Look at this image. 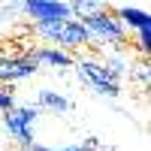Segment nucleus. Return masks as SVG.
<instances>
[{
	"label": "nucleus",
	"mask_w": 151,
	"mask_h": 151,
	"mask_svg": "<svg viewBox=\"0 0 151 151\" xmlns=\"http://www.w3.org/2000/svg\"><path fill=\"white\" fill-rule=\"evenodd\" d=\"M18 103H15V91L6 85H0V115H6V112H12Z\"/></svg>",
	"instance_id": "nucleus-12"
},
{
	"label": "nucleus",
	"mask_w": 151,
	"mask_h": 151,
	"mask_svg": "<svg viewBox=\"0 0 151 151\" xmlns=\"http://www.w3.org/2000/svg\"><path fill=\"white\" fill-rule=\"evenodd\" d=\"M106 9V3H100V0H76V3H70V15L79 21L85 15H94V12Z\"/></svg>",
	"instance_id": "nucleus-10"
},
{
	"label": "nucleus",
	"mask_w": 151,
	"mask_h": 151,
	"mask_svg": "<svg viewBox=\"0 0 151 151\" xmlns=\"http://www.w3.org/2000/svg\"><path fill=\"white\" fill-rule=\"evenodd\" d=\"M136 48H139L142 55H151V27L136 30Z\"/></svg>",
	"instance_id": "nucleus-13"
},
{
	"label": "nucleus",
	"mask_w": 151,
	"mask_h": 151,
	"mask_svg": "<svg viewBox=\"0 0 151 151\" xmlns=\"http://www.w3.org/2000/svg\"><path fill=\"white\" fill-rule=\"evenodd\" d=\"M73 67H76L79 82L88 85V88H94L100 97H118L121 94V82L103 67V60H97V58H79Z\"/></svg>",
	"instance_id": "nucleus-3"
},
{
	"label": "nucleus",
	"mask_w": 151,
	"mask_h": 151,
	"mask_svg": "<svg viewBox=\"0 0 151 151\" xmlns=\"http://www.w3.org/2000/svg\"><path fill=\"white\" fill-rule=\"evenodd\" d=\"M103 67H106V70H109L112 76H115L118 82H121V76H127V73H130V70H127L130 64H127V60H124V58H118V55H109V58L103 60Z\"/></svg>",
	"instance_id": "nucleus-11"
},
{
	"label": "nucleus",
	"mask_w": 151,
	"mask_h": 151,
	"mask_svg": "<svg viewBox=\"0 0 151 151\" xmlns=\"http://www.w3.org/2000/svg\"><path fill=\"white\" fill-rule=\"evenodd\" d=\"M79 24L88 30V36H91V42L94 40H103V42H112V45H127V40H130V33L121 27V21L115 18V12H112V6L106 3V9H100V12H94V15H85V18H79Z\"/></svg>",
	"instance_id": "nucleus-2"
},
{
	"label": "nucleus",
	"mask_w": 151,
	"mask_h": 151,
	"mask_svg": "<svg viewBox=\"0 0 151 151\" xmlns=\"http://www.w3.org/2000/svg\"><path fill=\"white\" fill-rule=\"evenodd\" d=\"M112 12H115V18L121 21V27L127 33L151 27V12L142 6H112Z\"/></svg>",
	"instance_id": "nucleus-8"
},
{
	"label": "nucleus",
	"mask_w": 151,
	"mask_h": 151,
	"mask_svg": "<svg viewBox=\"0 0 151 151\" xmlns=\"http://www.w3.org/2000/svg\"><path fill=\"white\" fill-rule=\"evenodd\" d=\"M40 73L30 55H0V85L12 88L15 82H24Z\"/></svg>",
	"instance_id": "nucleus-5"
},
{
	"label": "nucleus",
	"mask_w": 151,
	"mask_h": 151,
	"mask_svg": "<svg viewBox=\"0 0 151 151\" xmlns=\"http://www.w3.org/2000/svg\"><path fill=\"white\" fill-rule=\"evenodd\" d=\"M33 36H40L42 42H48L52 48L60 52H82V48L91 45V36L76 18H64V21H52V24H33Z\"/></svg>",
	"instance_id": "nucleus-1"
},
{
	"label": "nucleus",
	"mask_w": 151,
	"mask_h": 151,
	"mask_svg": "<svg viewBox=\"0 0 151 151\" xmlns=\"http://www.w3.org/2000/svg\"><path fill=\"white\" fill-rule=\"evenodd\" d=\"M36 109H45V112H55V115H64V112L73 109V103L64 97V94H58V91H40L36 94Z\"/></svg>",
	"instance_id": "nucleus-9"
},
{
	"label": "nucleus",
	"mask_w": 151,
	"mask_h": 151,
	"mask_svg": "<svg viewBox=\"0 0 151 151\" xmlns=\"http://www.w3.org/2000/svg\"><path fill=\"white\" fill-rule=\"evenodd\" d=\"M27 55L33 58V64H36V67H58V70H67V67L76 64V58H73V55L60 52V48H52V45H33Z\"/></svg>",
	"instance_id": "nucleus-7"
},
{
	"label": "nucleus",
	"mask_w": 151,
	"mask_h": 151,
	"mask_svg": "<svg viewBox=\"0 0 151 151\" xmlns=\"http://www.w3.org/2000/svg\"><path fill=\"white\" fill-rule=\"evenodd\" d=\"M21 12L30 18V24H52V21L73 18L70 3H58V0H27V3H21Z\"/></svg>",
	"instance_id": "nucleus-6"
},
{
	"label": "nucleus",
	"mask_w": 151,
	"mask_h": 151,
	"mask_svg": "<svg viewBox=\"0 0 151 151\" xmlns=\"http://www.w3.org/2000/svg\"><path fill=\"white\" fill-rule=\"evenodd\" d=\"M36 121H40V109L36 106H15L12 112L3 115V127L18 142V148H30V145H36V139H33V124Z\"/></svg>",
	"instance_id": "nucleus-4"
}]
</instances>
